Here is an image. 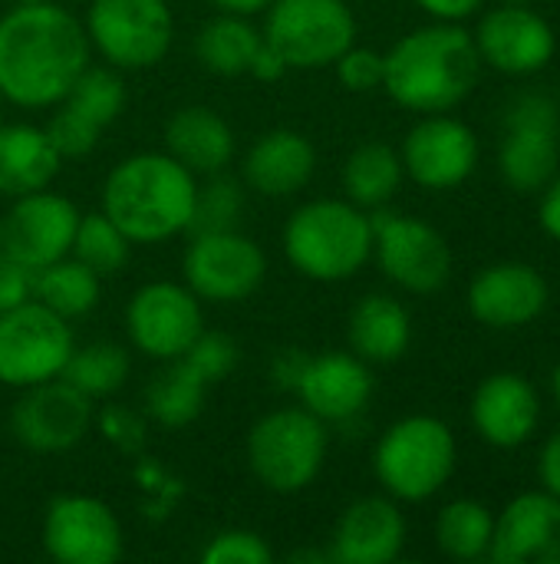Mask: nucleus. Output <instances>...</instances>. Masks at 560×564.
<instances>
[{
  "mask_svg": "<svg viewBox=\"0 0 560 564\" xmlns=\"http://www.w3.org/2000/svg\"><path fill=\"white\" fill-rule=\"evenodd\" d=\"M558 102L545 93H525L508 106L505 139L498 149V169L508 188L535 195L558 175Z\"/></svg>",
  "mask_w": 560,
  "mask_h": 564,
  "instance_id": "13",
  "label": "nucleus"
},
{
  "mask_svg": "<svg viewBox=\"0 0 560 564\" xmlns=\"http://www.w3.org/2000/svg\"><path fill=\"white\" fill-rule=\"evenodd\" d=\"M399 159L416 185L446 192L472 178L479 169V135L462 119L432 112L406 132Z\"/></svg>",
  "mask_w": 560,
  "mask_h": 564,
  "instance_id": "17",
  "label": "nucleus"
},
{
  "mask_svg": "<svg viewBox=\"0 0 560 564\" xmlns=\"http://www.w3.org/2000/svg\"><path fill=\"white\" fill-rule=\"evenodd\" d=\"M129 370H132V357L122 344L92 340V344L73 347V354L63 367V380L73 383L83 397L102 400L125 387Z\"/></svg>",
  "mask_w": 560,
  "mask_h": 564,
  "instance_id": "34",
  "label": "nucleus"
},
{
  "mask_svg": "<svg viewBox=\"0 0 560 564\" xmlns=\"http://www.w3.org/2000/svg\"><path fill=\"white\" fill-rule=\"evenodd\" d=\"M373 258L380 271L409 294H436L449 284L452 248L436 225L416 215L376 208L373 215Z\"/></svg>",
  "mask_w": 560,
  "mask_h": 564,
  "instance_id": "10",
  "label": "nucleus"
},
{
  "mask_svg": "<svg viewBox=\"0 0 560 564\" xmlns=\"http://www.w3.org/2000/svg\"><path fill=\"white\" fill-rule=\"evenodd\" d=\"M271 558L267 539L251 529H224L201 549V564H271Z\"/></svg>",
  "mask_w": 560,
  "mask_h": 564,
  "instance_id": "37",
  "label": "nucleus"
},
{
  "mask_svg": "<svg viewBox=\"0 0 560 564\" xmlns=\"http://www.w3.org/2000/svg\"><path fill=\"white\" fill-rule=\"evenodd\" d=\"M554 400H558V406H560V360H558V367H554Z\"/></svg>",
  "mask_w": 560,
  "mask_h": 564,
  "instance_id": "48",
  "label": "nucleus"
},
{
  "mask_svg": "<svg viewBox=\"0 0 560 564\" xmlns=\"http://www.w3.org/2000/svg\"><path fill=\"white\" fill-rule=\"evenodd\" d=\"M294 393L300 397V406L327 426L350 423L366 410L373 397V373L370 364L360 360L353 350H327L307 357Z\"/></svg>",
  "mask_w": 560,
  "mask_h": 564,
  "instance_id": "21",
  "label": "nucleus"
},
{
  "mask_svg": "<svg viewBox=\"0 0 560 564\" xmlns=\"http://www.w3.org/2000/svg\"><path fill=\"white\" fill-rule=\"evenodd\" d=\"M241 215H244V188L234 178H224L218 172V175H208L205 185H198L188 231H228V228H238Z\"/></svg>",
  "mask_w": 560,
  "mask_h": 564,
  "instance_id": "36",
  "label": "nucleus"
},
{
  "mask_svg": "<svg viewBox=\"0 0 560 564\" xmlns=\"http://www.w3.org/2000/svg\"><path fill=\"white\" fill-rule=\"evenodd\" d=\"M92 426V400L63 377L20 390L10 413L17 443L30 453H69Z\"/></svg>",
  "mask_w": 560,
  "mask_h": 564,
  "instance_id": "16",
  "label": "nucleus"
},
{
  "mask_svg": "<svg viewBox=\"0 0 560 564\" xmlns=\"http://www.w3.org/2000/svg\"><path fill=\"white\" fill-rule=\"evenodd\" d=\"M63 155L43 126L0 122V195L20 198L50 188L59 175Z\"/></svg>",
  "mask_w": 560,
  "mask_h": 564,
  "instance_id": "27",
  "label": "nucleus"
},
{
  "mask_svg": "<svg viewBox=\"0 0 560 564\" xmlns=\"http://www.w3.org/2000/svg\"><path fill=\"white\" fill-rule=\"evenodd\" d=\"M99 430H102V436H106L116 449H122V453H135V449H142V443H145V423H142V416L132 413V410L122 406V403H112V406H106V410L99 413Z\"/></svg>",
  "mask_w": 560,
  "mask_h": 564,
  "instance_id": "40",
  "label": "nucleus"
},
{
  "mask_svg": "<svg viewBox=\"0 0 560 564\" xmlns=\"http://www.w3.org/2000/svg\"><path fill=\"white\" fill-rule=\"evenodd\" d=\"M46 558L56 564H116L125 535L116 512L96 496H56L40 525Z\"/></svg>",
  "mask_w": 560,
  "mask_h": 564,
  "instance_id": "14",
  "label": "nucleus"
},
{
  "mask_svg": "<svg viewBox=\"0 0 560 564\" xmlns=\"http://www.w3.org/2000/svg\"><path fill=\"white\" fill-rule=\"evenodd\" d=\"M99 294H102V278L83 261H76L73 254L33 271V301H40L43 307H50L66 321L92 314Z\"/></svg>",
  "mask_w": 560,
  "mask_h": 564,
  "instance_id": "31",
  "label": "nucleus"
},
{
  "mask_svg": "<svg viewBox=\"0 0 560 564\" xmlns=\"http://www.w3.org/2000/svg\"><path fill=\"white\" fill-rule=\"evenodd\" d=\"M495 516L479 499H455L442 506L436 519V545L452 562H479L488 558Z\"/></svg>",
  "mask_w": 560,
  "mask_h": 564,
  "instance_id": "33",
  "label": "nucleus"
},
{
  "mask_svg": "<svg viewBox=\"0 0 560 564\" xmlns=\"http://www.w3.org/2000/svg\"><path fill=\"white\" fill-rule=\"evenodd\" d=\"M558 142H560V126H558Z\"/></svg>",
  "mask_w": 560,
  "mask_h": 564,
  "instance_id": "53",
  "label": "nucleus"
},
{
  "mask_svg": "<svg viewBox=\"0 0 560 564\" xmlns=\"http://www.w3.org/2000/svg\"><path fill=\"white\" fill-rule=\"evenodd\" d=\"M327 449V423L304 406L271 410L248 433V466L254 479L277 496L304 492L320 476Z\"/></svg>",
  "mask_w": 560,
  "mask_h": 564,
  "instance_id": "6",
  "label": "nucleus"
},
{
  "mask_svg": "<svg viewBox=\"0 0 560 564\" xmlns=\"http://www.w3.org/2000/svg\"><path fill=\"white\" fill-rule=\"evenodd\" d=\"M261 43H264V33L251 23V17L218 13L198 30L195 53H198V63L215 76H248L251 59Z\"/></svg>",
  "mask_w": 560,
  "mask_h": 564,
  "instance_id": "30",
  "label": "nucleus"
},
{
  "mask_svg": "<svg viewBox=\"0 0 560 564\" xmlns=\"http://www.w3.org/2000/svg\"><path fill=\"white\" fill-rule=\"evenodd\" d=\"M205 397H208V383L178 357V360H168V367L149 380L145 416L165 430H178L201 416Z\"/></svg>",
  "mask_w": 560,
  "mask_h": 564,
  "instance_id": "32",
  "label": "nucleus"
},
{
  "mask_svg": "<svg viewBox=\"0 0 560 564\" xmlns=\"http://www.w3.org/2000/svg\"><path fill=\"white\" fill-rule=\"evenodd\" d=\"M472 426L488 446H525L541 426V397L535 383L512 370L485 377L472 397Z\"/></svg>",
  "mask_w": 560,
  "mask_h": 564,
  "instance_id": "23",
  "label": "nucleus"
},
{
  "mask_svg": "<svg viewBox=\"0 0 560 564\" xmlns=\"http://www.w3.org/2000/svg\"><path fill=\"white\" fill-rule=\"evenodd\" d=\"M3 106H7V99H3V93H0V112H3Z\"/></svg>",
  "mask_w": 560,
  "mask_h": 564,
  "instance_id": "52",
  "label": "nucleus"
},
{
  "mask_svg": "<svg viewBox=\"0 0 560 564\" xmlns=\"http://www.w3.org/2000/svg\"><path fill=\"white\" fill-rule=\"evenodd\" d=\"M317 169L314 142L297 129H271L254 139L244 155V182L257 195L287 198L307 188Z\"/></svg>",
  "mask_w": 560,
  "mask_h": 564,
  "instance_id": "25",
  "label": "nucleus"
},
{
  "mask_svg": "<svg viewBox=\"0 0 560 564\" xmlns=\"http://www.w3.org/2000/svg\"><path fill=\"white\" fill-rule=\"evenodd\" d=\"M538 482L545 492L560 499V430L545 440V446L538 453Z\"/></svg>",
  "mask_w": 560,
  "mask_h": 564,
  "instance_id": "42",
  "label": "nucleus"
},
{
  "mask_svg": "<svg viewBox=\"0 0 560 564\" xmlns=\"http://www.w3.org/2000/svg\"><path fill=\"white\" fill-rule=\"evenodd\" d=\"M76 340L69 321L26 301L0 314V383L10 390H26L63 377V367Z\"/></svg>",
  "mask_w": 560,
  "mask_h": 564,
  "instance_id": "9",
  "label": "nucleus"
},
{
  "mask_svg": "<svg viewBox=\"0 0 560 564\" xmlns=\"http://www.w3.org/2000/svg\"><path fill=\"white\" fill-rule=\"evenodd\" d=\"M0 251H3V215H0Z\"/></svg>",
  "mask_w": 560,
  "mask_h": 564,
  "instance_id": "49",
  "label": "nucleus"
},
{
  "mask_svg": "<svg viewBox=\"0 0 560 564\" xmlns=\"http://www.w3.org/2000/svg\"><path fill=\"white\" fill-rule=\"evenodd\" d=\"M76 225L79 208L66 195L53 188L20 195L3 215V254L40 271L69 254Z\"/></svg>",
  "mask_w": 560,
  "mask_h": 564,
  "instance_id": "19",
  "label": "nucleus"
},
{
  "mask_svg": "<svg viewBox=\"0 0 560 564\" xmlns=\"http://www.w3.org/2000/svg\"><path fill=\"white\" fill-rule=\"evenodd\" d=\"M350 350L373 364H396L413 344V317L389 294H366L353 304L347 321Z\"/></svg>",
  "mask_w": 560,
  "mask_h": 564,
  "instance_id": "28",
  "label": "nucleus"
},
{
  "mask_svg": "<svg viewBox=\"0 0 560 564\" xmlns=\"http://www.w3.org/2000/svg\"><path fill=\"white\" fill-rule=\"evenodd\" d=\"M13 3H46V0H13Z\"/></svg>",
  "mask_w": 560,
  "mask_h": 564,
  "instance_id": "51",
  "label": "nucleus"
},
{
  "mask_svg": "<svg viewBox=\"0 0 560 564\" xmlns=\"http://www.w3.org/2000/svg\"><path fill=\"white\" fill-rule=\"evenodd\" d=\"M33 301V268L0 251V314Z\"/></svg>",
  "mask_w": 560,
  "mask_h": 564,
  "instance_id": "41",
  "label": "nucleus"
},
{
  "mask_svg": "<svg viewBox=\"0 0 560 564\" xmlns=\"http://www.w3.org/2000/svg\"><path fill=\"white\" fill-rule=\"evenodd\" d=\"M284 73H290V66L284 63V56L264 40L261 46H257V53H254V59H251V69H248V76H254V79H261V83H277Z\"/></svg>",
  "mask_w": 560,
  "mask_h": 564,
  "instance_id": "44",
  "label": "nucleus"
},
{
  "mask_svg": "<svg viewBox=\"0 0 560 564\" xmlns=\"http://www.w3.org/2000/svg\"><path fill=\"white\" fill-rule=\"evenodd\" d=\"M472 40L482 63L505 76L541 73L558 53L554 26L531 10V3H498L495 10L482 13Z\"/></svg>",
  "mask_w": 560,
  "mask_h": 564,
  "instance_id": "18",
  "label": "nucleus"
},
{
  "mask_svg": "<svg viewBox=\"0 0 560 564\" xmlns=\"http://www.w3.org/2000/svg\"><path fill=\"white\" fill-rule=\"evenodd\" d=\"M201 330L205 311L185 281H149L125 304L129 344L149 360H178Z\"/></svg>",
  "mask_w": 560,
  "mask_h": 564,
  "instance_id": "12",
  "label": "nucleus"
},
{
  "mask_svg": "<svg viewBox=\"0 0 560 564\" xmlns=\"http://www.w3.org/2000/svg\"><path fill=\"white\" fill-rule=\"evenodd\" d=\"M182 278L208 304H238L251 297L267 278V258L261 245L238 228L191 231L182 258Z\"/></svg>",
  "mask_w": 560,
  "mask_h": 564,
  "instance_id": "11",
  "label": "nucleus"
},
{
  "mask_svg": "<svg viewBox=\"0 0 560 564\" xmlns=\"http://www.w3.org/2000/svg\"><path fill=\"white\" fill-rule=\"evenodd\" d=\"M333 73L340 79L343 89L350 93H373V89H383V76H386V56L370 50V46H347L337 63H333Z\"/></svg>",
  "mask_w": 560,
  "mask_h": 564,
  "instance_id": "39",
  "label": "nucleus"
},
{
  "mask_svg": "<svg viewBox=\"0 0 560 564\" xmlns=\"http://www.w3.org/2000/svg\"><path fill=\"white\" fill-rule=\"evenodd\" d=\"M132 248L135 245L129 241V235L99 208V212L79 215L69 254L76 261H83L86 268H92L99 278H109V274H119L129 264Z\"/></svg>",
  "mask_w": 560,
  "mask_h": 564,
  "instance_id": "35",
  "label": "nucleus"
},
{
  "mask_svg": "<svg viewBox=\"0 0 560 564\" xmlns=\"http://www.w3.org/2000/svg\"><path fill=\"white\" fill-rule=\"evenodd\" d=\"M261 33L290 69H323L356 43V17L347 0H274Z\"/></svg>",
  "mask_w": 560,
  "mask_h": 564,
  "instance_id": "8",
  "label": "nucleus"
},
{
  "mask_svg": "<svg viewBox=\"0 0 560 564\" xmlns=\"http://www.w3.org/2000/svg\"><path fill=\"white\" fill-rule=\"evenodd\" d=\"M165 152L191 175H218L234 159V132L211 106H185L165 126Z\"/></svg>",
  "mask_w": 560,
  "mask_h": 564,
  "instance_id": "26",
  "label": "nucleus"
},
{
  "mask_svg": "<svg viewBox=\"0 0 560 564\" xmlns=\"http://www.w3.org/2000/svg\"><path fill=\"white\" fill-rule=\"evenodd\" d=\"M406 549V516L389 496H366L343 509L330 539V562L389 564Z\"/></svg>",
  "mask_w": 560,
  "mask_h": 564,
  "instance_id": "24",
  "label": "nucleus"
},
{
  "mask_svg": "<svg viewBox=\"0 0 560 564\" xmlns=\"http://www.w3.org/2000/svg\"><path fill=\"white\" fill-rule=\"evenodd\" d=\"M215 10L221 13H238V17H254V13H264L274 0H208Z\"/></svg>",
  "mask_w": 560,
  "mask_h": 564,
  "instance_id": "47",
  "label": "nucleus"
},
{
  "mask_svg": "<svg viewBox=\"0 0 560 564\" xmlns=\"http://www.w3.org/2000/svg\"><path fill=\"white\" fill-rule=\"evenodd\" d=\"M83 26L89 46L119 73L158 66L175 40L168 0H92Z\"/></svg>",
  "mask_w": 560,
  "mask_h": 564,
  "instance_id": "7",
  "label": "nucleus"
},
{
  "mask_svg": "<svg viewBox=\"0 0 560 564\" xmlns=\"http://www.w3.org/2000/svg\"><path fill=\"white\" fill-rule=\"evenodd\" d=\"M182 360L211 387L218 380H224L234 364H238V347L228 334H218V330H201L195 337V344L182 354Z\"/></svg>",
  "mask_w": 560,
  "mask_h": 564,
  "instance_id": "38",
  "label": "nucleus"
},
{
  "mask_svg": "<svg viewBox=\"0 0 560 564\" xmlns=\"http://www.w3.org/2000/svg\"><path fill=\"white\" fill-rule=\"evenodd\" d=\"M502 3H535V0H502Z\"/></svg>",
  "mask_w": 560,
  "mask_h": 564,
  "instance_id": "50",
  "label": "nucleus"
},
{
  "mask_svg": "<svg viewBox=\"0 0 560 564\" xmlns=\"http://www.w3.org/2000/svg\"><path fill=\"white\" fill-rule=\"evenodd\" d=\"M488 558L495 564H560V499L551 492H521L492 529Z\"/></svg>",
  "mask_w": 560,
  "mask_h": 564,
  "instance_id": "22",
  "label": "nucleus"
},
{
  "mask_svg": "<svg viewBox=\"0 0 560 564\" xmlns=\"http://www.w3.org/2000/svg\"><path fill=\"white\" fill-rule=\"evenodd\" d=\"M432 20H442V23H462L469 20L472 13L482 10L485 0H416Z\"/></svg>",
  "mask_w": 560,
  "mask_h": 564,
  "instance_id": "43",
  "label": "nucleus"
},
{
  "mask_svg": "<svg viewBox=\"0 0 560 564\" xmlns=\"http://www.w3.org/2000/svg\"><path fill=\"white\" fill-rule=\"evenodd\" d=\"M403 159L386 142H363L356 145L343 162V192L353 205L376 212L393 202V195L403 185Z\"/></svg>",
  "mask_w": 560,
  "mask_h": 564,
  "instance_id": "29",
  "label": "nucleus"
},
{
  "mask_svg": "<svg viewBox=\"0 0 560 564\" xmlns=\"http://www.w3.org/2000/svg\"><path fill=\"white\" fill-rule=\"evenodd\" d=\"M125 109V83L116 66H86L69 93L53 106L46 119V135L53 139L63 159L89 155L99 135L122 116Z\"/></svg>",
  "mask_w": 560,
  "mask_h": 564,
  "instance_id": "15",
  "label": "nucleus"
},
{
  "mask_svg": "<svg viewBox=\"0 0 560 564\" xmlns=\"http://www.w3.org/2000/svg\"><path fill=\"white\" fill-rule=\"evenodd\" d=\"M551 301V288L535 264L502 261L482 268L469 284V311L492 330H518L535 324Z\"/></svg>",
  "mask_w": 560,
  "mask_h": 564,
  "instance_id": "20",
  "label": "nucleus"
},
{
  "mask_svg": "<svg viewBox=\"0 0 560 564\" xmlns=\"http://www.w3.org/2000/svg\"><path fill=\"white\" fill-rule=\"evenodd\" d=\"M304 364H307V354H304V350H284V354L274 360V380H277V387L294 390V387H297V377H300V370H304Z\"/></svg>",
  "mask_w": 560,
  "mask_h": 564,
  "instance_id": "46",
  "label": "nucleus"
},
{
  "mask_svg": "<svg viewBox=\"0 0 560 564\" xmlns=\"http://www.w3.org/2000/svg\"><path fill=\"white\" fill-rule=\"evenodd\" d=\"M541 192L545 195H541V205H538V221H541L545 235L560 241V175H554Z\"/></svg>",
  "mask_w": 560,
  "mask_h": 564,
  "instance_id": "45",
  "label": "nucleus"
},
{
  "mask_svg": "<svg viewBox=\"0 0 560 564\" xmlns=\"http://www.w3.org/2000/svg\"><path fill=\"white\" fill-rule=\"evenodd\" d=\"M386 56L383 89L409 112H449L479 83L482 56L462 23H429L406 33Z\"/></svg>",
  "mask_w": 560,
  "mask_h": 564,
  "instance_id": "2",
  "label": "nucleus"
},
{
  "mask_svg": "<svg viewBox=\"0 0 560 564\" xmlns=\"http://www.w3.org/2000/svg\"><path fill=\"white\" fill-rule=\"evenodd\" d=\"M198 175L168 152H135L106 175L102 212L132 245H158L191 228Z\"/></svg>",
  "mask_w": 560,
  "mask_h": 564,
  "instance_id": "3",
  "label": "nucleus"
},
{
  "mask_svg": "<svg viewBox=\"0 0 560 564\" xmlns=\"http://www.w3.org/2000/svg\"><path fill=\"white\" fill-rule=\"evenodd\" d=\"M459 446L439 416H403L396 420L373 449V473L389 499L426 502L439 496L455 473Z\"/></svg>",
  "mask_w": 560,
  "mask_h": 564,
  "instance_id": "5",
  "label": "nucleus"
},
{
  "mask_svg": "<svg viewBox=\"0 0 560 564\" xmlns=\"http://www.w3.org/2000/svg\"><path fill=\"white\" fill-rule=\"evenodd\" d=\"M281 245L294 271L340 284L373 258V218L350 198H314L290 212Z\"/></svg>",
  "mask_w": 560,
  "mask_h": 564,
  "instance_id": "4",
  "label": "nucleus"
},
{
  "mask_svg": "<svg viewBox=\"0 0 560 564\" xmlns=\"http://www.w3.org/2000/svg\"><path fill=\"white\" fill-rule=\"evenodd\" d=\"M89 56L83 20L56 0L13 3L0 17V93L20 109H53Z\"/></svg>",
  "mask_w": 560,
  "mask_h": 564,
  "instance_id": "1",
  "label": "nucleus"
}]
</instances>
